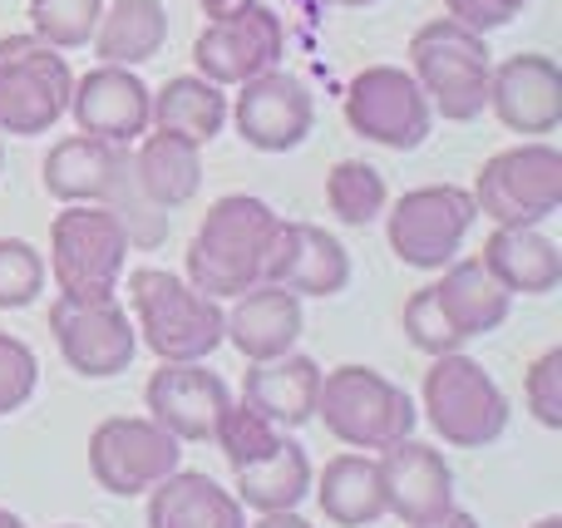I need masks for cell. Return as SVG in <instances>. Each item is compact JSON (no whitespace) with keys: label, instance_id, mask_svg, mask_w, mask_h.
Segmentation results:
<instances>
[{"label":"cell","instance_id":"21","mask_svg":"<svg viewBox=\"0 0 562 528\" xmlns=\"http://www.w3.org/2000/svg\"><path fill=\"white\" fill-rule=\"evenodd\" d=\"M316 391H321V366L311 356H272V361H252L243 381V405H252L262 420L277 430H301L316 420Z\"/></svg>","mask_w":562,"mask_h":528},{"label":"cell","instance_id":"43","mask_svg":"<svg viewBox=\"0 0 562 528\" xmlns=\"http://www.w3.org/2000/svg\"><path fill=\"white\" fill-rule=\"evenodd\" d=\"M533 528H562V514H548V519H538Z\"/></svg>","mask_w":562,"mask_h":528},{"label":"cell","instance_id":"5","mask_svg":"<svg viewBox=\"0 0 562 528\" xmlns=\"http://www.w3.org/2000/svg\"><path fill=\"white\" fill-rule=\"evenodd\" d=\"M316 420L350 450H385L415 435L419 411L405 385H395L390 375L370 366H336V371H321Z\"/></svg>","mask_w":562,"mask_h":528},{"label":"cell","instance_id":"13","mask_svg":"<svg viewBox=\"0 0 562 528\" xmlns=\"http://www.w3.org/2000/svg\"><path fill=\"white\" fill-rule=\"evenodd\" d=\"M227 119L237 124L247 148H257V154H286V148L306 144V134L316 128V99H311L306 79L286 75L277 65V69L252 75L247 85H237Z\"/></svg>","mask_w":562,"mask_h":528},{"label":"cell","instance_id":"28","mask_svg":"<svg viewBox=\"0 0 562 528\" xmlns=\"http://www.w3.org/2000/svg\"><path fill=\"white\" fill-rule=\"evenodd\" d=\"M168 40V10L164 0H114L104 5L99 15V30H94V55L99 65H124V69H138L164 49Z\"/></svg>","mask_w":562,"mask_h":528},{"label":"cell","instance_id":"39","mask_svg":"<svg viewBox=\"0 0 562 528\" xmlns=\"http://www.w3.org/2000/svg\"><path fill=\"white\" fill-rule=\"evenodd\" d=\"M247 528H311L306 519H301L296 509H281V514H262L257 524H247Z\"/></svg>","mask_w":562,"mask_h":528},{"label":"cell","instance_id":"33","mask_svg":"<svg viewBox=\"0 0 562 528\" xmlns=\"http://www.w3.org/2000/svg\"><path fill=\"white\" fill-rule=\"evenodd\" d=\"M281 435L286 430H277L272 420H262L252 405H227L217 430H213V440H217V450H223V460L233 464V470H243V464L267 460V454L281 445Z\"/></svg>","mask_w":562,"mask_h":528},{"label":"cell","instance_id":"9","mask_svg":"<svg viewBox=\"0 0 562 528\" xmlns=\"http://www.w3.org/2000/svg\"><path fill=\"white\" fill-rule=\"evenodd\" d=\"M474 217L479 213H474L469 188H454V183L409 188L405 198L385 203L390 252L405 267H419V272H445L459 257V247H464Z\"/></svg>","mask_w":562,"mask_h":528},{"label":"cell","instance_id":"14","mask_svg":"<svg viewBox=\"0 0 562 528\" xmlns=\"http://www.w3.org/2000/svg\"><path fill=\"white\" fill-rule=\"evenodd\" d=\"M49 332H55L59 356L69 371L89 375V381H109V375L128 371L138 351V332L119 302H49Z\"/></svg>","mask_w":562,"mask_h":528},{"label":"cell","instance_id":"8","mask_svg":"<svg viewBox=\"0 0 562 528\" xmlns=\"http://www.w3.org/2000/svg\"><path fill=\"white\" fill-rule=\"evenodd\" d=\"M69 89L75 75L65 65V49L45 45L40 35L0 40V134H49L69 114Z\"/></svg>","mask_w":562,"mask_h":528},{"label":"cell","instance_id":"23","mask_svg":"<svg viewBox=\"0 0 562 528\" xmlns=\"http://www.w3.org/2000/svg\"><path fill=\"white\" fill-rule=\"evenodd\" d=\"M148 528H247V509L213 474L173 470L148 490Z\"/></svg>","mask_w":562,"mask_h":528},{"label":"cell","instance_id":"24","mask_svg":"<svg viewBox=\"0 0 562 528\" xmlns=\"http://www.w3.org/2000/svg\"><path fill=\"white\" fill-rule=\"evenodd\" d=\"M479 262L494 272V282L508 296H548L562 282V252L558 243L538 227H494Z\"/></svg>","mask_w":562,"mask_h":528},{"label":"cell","instance_id":"45","mask_svg":"<svg viewBox=\"0 0 562 528\" xmlns=\"http://www.w3.org/2000/svg\"><path fill=\"white\" fill-rule=\"evenodd\" d=\"M0 138H5V134H0ZM0 164H5V144H0Z\"/></svg>","mask_w":562,"mask_h":528},{"label":"cell","instance_id":"25","mask_svg":"<svg viewBox=\"0 0 562 528\" xmlns=\"http://www.w3.org/2000/svg\"><path fill=\"white\" fill-rule=\"evenodd\" d=\"M134 173H138V188L148 193V203L173 213V207L193 203L198 188H203V144H193L183 134L148 128L134 144Z\"/></svg>","mask_w":562,"mask_h":528},{"label":"cell","instance_id":"38","mask_svg":"<svg viewBox=\"0 0 562 528\" xmlns=\"http://www.w3.org/2000/svg\"><path fill=\"white\" fill-rule=\"evenodd\" d=\"M524 5H528V0H445L449 20L479 30V35H488V30H504Z\"/></svg>","mask_w":562,"mask_h":528},{"label":"cell","instance_id":"46","mask_svg":"<svg viewBox=\"0 0 562 528\" xmlns=\"http://www.w3.org/2000/svg\"><path fill=\"white\" fill-rule=\"evenodd\" d=\"M65 528H79V524H65Z\"/></svg>","mask_w":562,"mask_h":528},{"label":"cell","instance_id":"22","mask_svg":"<svg viewBox=\"0 0 562 528\" xmlns=\"http://www.w3.org/2000/svg\"><path fill=\"white\" fill-rule=\"evenodd\" d=\"M134 144H104L94 134H69L49 144L45 164H40V183L59 203H104L124 154Z\"/></svg>","mask_w":562,"mask_h":528},{"label":"cell","instance_id":"11","mask_svg":"<svg viewBox=\"0 0 562 528\" xmlns=\"http://www.w3.org/2000/svg\"><path fill=\"white\" fill-rule=\"evenodd\" d=\"M173 470H183V445L148 415H114L89 435V474L119 499L148 494Z\"/></svg>","mask_w":562,"mask_h":528},{"label":"cell","instance_id":"37","mask_svg":"<svg viewBox=\"0 0 562 528\" xmlns=\"http://www.w3.org/2000/svg\"><path fill=\"white\" fill-rule=\"evenodd\" d=\"M524 401L533 411L538 425L548 430H562V346L543 351L524 375Z\"/></svg>","mask_w":562,"mask_h":528},{"label":"cell","instance_id":"26","mask_svg":"<svg viewBox=\"0 0 562 528\" xmlns=\"http://www.w3.org/2000/svg\"><path fill=\"white\" fill-rule=\"evenodd\" d=\"M311 494H316L326 524L336 528H370L385 519V490H380V464L366 450H350L326 460V470L311 474Z\"/></svg>","mask_w":562,"mask_h":528},{"label":"cell","instance_id":"4","mask_svg":"<svg viewBox=\"0 0 562 528\" xmlns=\"http://www.w3.org/2000/svg\"><path fill=\"white\" fill-rule=\"evenodd\" d=\"M49 277L65 302H114L128 272V233L109 207L65 203L49 227Z\"/></svg>","mask_w":562,"mask_h":528},{"label":"cell","instance_id":"15","mask_svg":"<svg viewBox=\"0 0 562 528\" xmlns=\"http://www.w3.org/2000/svg\"><path fill=\"white\" fill-rule=\"evenodd\" d=\"M69 114L79 134L104 144H138L154 128V89L124 65H94L69 89Z\"/></svg>","mask_w":562,"mask_h":528},{"label":"cell","instance_id":"36","mask_svg":"<svg viewBox=\"0 0 562 528\" xmlns=\"http://www.w3.org/2000/svg\"><path fill=\"white\" fill-rule=\"evenodd\" d=\"M35 385H40V361H35V351H30L20 336L0 332V415L20 411V405L35 395Z\"/></svg>","mask_w":562,"mask_h":528},{"label":"cell","instance_id":"34","mask_svg":"<svg viewBox=\"0 0 562 528\" xmlns=\"http://www.w3.org/2000/svg\"><path fill=\"white\" fill-rule=\"evenodd\" d=\"M45 257L25 237H0V312H20L45 292Z\"/></svg>","mask_w":562,"mask_h":528},{"label":"cell","instance_id":"10","mask_svg":"<svg viewBox=\"0 0 562 528\" xmlns=\"http://www.w3.org/2000/svg\"><path fill=\"white\" fill-rule=\"evenodd\" d=\"M346 124L366 144L395 148V154H415L435 128V109H429L425 89L415 75L400 65H370L346 85Z\"/></svg>","mask_w":562,"mask_h":528},{"label":"cell","instance_id":"42","mask_svg":"<svg viewBox=\"0 0 562 528\" xmlns=\"http://www.w3.org/2000/svg\"><path fill=\"white\" fill-rule=\"evenodd\" d=\"M0 528H25V519H20V514H10V509H0Z\"/></svg>","mask_w":562,"mask_h":528},{"label":"cell","instance_id":"1","mask_svg":"<svg viewBox=\"0 0 562 528\" xmlns=\"http://www.w3.org/2000/svg\"><path fill=\"white\" fill-rule=\"evenodd\" d=\"M281 213L252 193H227L203 213L193 243H188V282L213 302L243 296L262 282L267 252H272Z\"/></svg>","mask_w":562,"mask_h":528},{"label":"cell","instance_id":"31","mask_svg":"<svg viewBox=\"0 0 562 528\" xmlns=\"http://www.w3.org/2000/svg\"><path fill=\"white\" fill-rule=\"evenodd\" d=\"M385 203H390L385 173L375 164H366V158H340L326 173V207L346 227H370L375 217H385Z\"/></svg>","mask_w":562,"mask_h":528},{"label":"cell","instance_id":"20","mask_svg":"<svg viewBox=\"0 0 562 528\" xmlns=\"http://www.w3.org/2000/svg\"><path fill=\"white\" fill-rule=\"evenodd\" d=\"M301 296L286 292V287L257 282L247 287L243 296H233V312H227L223 341H233L247 361H272V356H286L291 346L301 341Z\"/></svg>","mask_w":562,"mask_h":528},{"label":"cell","instance_id":"44","mask_svg":"<svg viewBox=\"0 0 562 528\" xmlns=\"http://www.w3.org/2000/svg\"><path fill=\"white\" fill-rule=\"evenodd\" d=\"M330 5H370V0H330Z\"/></svg>","mask_w":562,"mask_h":528},{"label":"cell","instance_id":"17","mask_svg":"<svg viewBox=\"0 0 562 528\" xmlns=\"http://www.w3.org/2000/svg\"><path fill=\"white\" fill-rule=\"evenodd\" d=\"M488 109L508 134L524 138H548L562 124V69L553 55H508L488 75Z\"/></svg>","mask_w":562,"mask_h":528},{"label":"cell","instance_id":"12","mask_svg":"<svg viewBox=\"0 0 562 528\" xmlns=\"http://www.w3.org/2000/svg\"><path fill=\"white\" fill-rule=\"evenodd\" d=\"M281 55H286V30L262 0L233 10V15H217L198 30L193 40V65L203 79L223 89L247 85L262 69H277Z\"/></svg>","mask_w":562,"mask_h":528},{"label":"cell","instance_id":"29","mask_svg":"<svg viewBox=\"0 0 562 528\" xmlns=\"http://www.w3.org/2000/svg\"><path fill=\"white\" fill-rule=\"evenodd\" d=\"M233 494L243 509L257 514H281V509H296L301 499L311 494V460L291 435H281V445L267 460L243 464L233 470Z\"/></svg>","mask_w":562,"mask_h":528},{"label":"cell","instance_id":"18","mask_svg":"<svg viewBox=\"0 0 562 528\" xmlns=\"http://www.w3.org/2000/svg\"><path fill=\"white\" fill-rule=\"evenodd\" d=\"M375 464H380V490H385V514H395L405 528L429 524L454 509V470H449V460L435 445L405 435V440L385 445Z\"/></svg>","mask_w":562,"mask_h":528},{"label":"cell","instance_id":"30","mask_svg":"<svg viewBox=\"0 0 562 528\" xmlns=\"http://www.w3.org/2000/svg\"><path fill=\"white\" fill-rule=\"evenodd\" d=\"M227 124V94L223 85L203 75H173L164 89H154V128L183 134L193 144H213Z\"/></svg>","mask_w":562,"mask_h":528},{"label":"cell","instance_id":"6","mask_svg":"<svg viewBox=\"0 0 562 528\" xmlns=\"http://www.w3.org/2000/svg\"><path fill=\"white\" fill-rule=\"evenodd\" d=\"M469 198L474 213H484L494 227L548 223L562 207V154L548 138H524L479 168Z\"/></svg>","mask_w":562,"mask_h":528},{"label":"cell","instance_id":"16","mask_svg":"<svg viewBox=\"0 0 562 528\" xmlns=\"http://www.w3.org/2000/svg\"><path fill=\"white\" fill-rule=\"evenodd\" d=\"M148 420H158L178 445H203L213 440L223 411L233 405L227 381L207 371L203 361H164L144 391Z\"/></svg>","mask_w":562,"mask_h":528},{"label":"cell","instance_id":"7","mask_svg":"<svg viewBox=\"0 0 562 528\" xmlns=\"http://www.w3.org/2000/svg\"><path fill=\"white\" fill-rule=\"evenodd\" d=\"M425 415L445 445L484 450L508 430V395L474 356L449 351L425 371Z\"/></svg>","mask_w":562,"mask_h":528},{"label":"cell","instance_id":"32","mask_svg":"<svg viewBox=\"0 0 562 528\" xmlns=\"http://www.w3.org/2000/svg\"><path fill=\"white\" fill-rule=\"evenodd\" d=\"M104 0H30V35L55 49H85L99 30Z\"/></svg>","mask_w":562,"mask_h":528},{"label":"cell","instance_id":"41","mask_svg":"<svg viewBox=\"0 0 562 528\" xmlns=\"http://www.w3.org/2000/svg\"><path fill=\"white\" fill-rule=\"evenodd\" d=\"M198 5H203V15H207V20H217V15H233V10L252 5V0H198Z\"/></svg>","mask_w":562,"mask_h":528},{"label":"cell","instance_id":"19","mask_svg":"<svg viewBox=\"0 0 562 528\" xmlns=\"http://www.w3.org/2000/svg\"><path fill=\"white\" fill-rule=\"evenodd\" d=\"M262 282L286 287L296 296H340L350 287V252L336 233L316 223H277Z\"/></svg>","mask_w":562,"mask_h":528},{"label":"cell","instance_id":"40","mask_svg":"<svg viewBox=\"0 0 562 528\" xmlns=\"http://www.w3.org/2000/svg\"><path fill=\"white\" fill-rule=\"evenodd\" d=\"M415 528H479V519L474 514H464V509H449V514H439V519L415 524Z\"/></svg>","mask_w":562,"mask_h":528},{"label":"cell","instance_id":"3","mask_svg":"<svg viewBox=\"0 0 562 528\" xmlns=\"http://www.w3.org/2000/svg\"><path fill=\"white\" fill-rule=\"evenodd\" d=\"M409 75L425 89L429 109L449 124H469L488 109V75L494 55L479 30L439 15L409 35Z\"/></svg>","mask_w":562,"mask_h":528},{"label":"cell","instance_id":"27","mask_svg":"<svg viewBox=\"0 0 562 528\" xmlns=\"http://www.w3.org/2000/svg\"><path fill=\"white\" fill-rule=\"evenodd\" d=\"M435 296H439V312L449 316V326L464 341L498 332L508 322V306H514V296L494 282V272L479 257H454L445 267V277L435 282Z\"/></svg>","mask_w":562,"mask_h":528},{"label":"cell","instance_id":"2","mask_svg":"<svg viewBox=\"0 0 562 528\" xmlns=\"http://www.w3.org/2000/svg\"><path fill=\"white\" fill-rule=\"evenodd\" d=\"M128 306H134L138 341L158 361H207L223 346V302L203 296L188 277H173L164 267H134L128 272Z\"/></svg>","mask_w":562,"mask_h":528},{"label":"cell","instance_id":"35","mask_svg":"<svg viewBox=\"0 0 562 528\" xmlns=\"http://www.w3.org/2000/svg\"><path fill=\"white\" fill-rule=\"evenodd\" d=\"M400 326H405L409 346L415 351H425L429 361L435 356H449V351H464V336L449 326V316L439 312V296H435V282L419 287L415 296L405 302V312H400Z\"/></svg>","mask_w":562,"mask_h":528}]
</instances>
